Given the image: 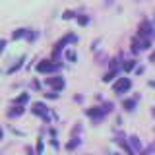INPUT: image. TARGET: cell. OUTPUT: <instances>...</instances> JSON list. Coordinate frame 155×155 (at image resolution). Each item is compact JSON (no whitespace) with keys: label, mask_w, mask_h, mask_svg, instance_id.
Here are the masks:
<instances>
[{"label":"cell","mask_w":155,"mask_h":155,"mask_svg":"<svg viewBox=\"0 0 155 155\" xmlns=\"http://www.w3.org/2000/svg\"><path fill=\"white\" fill-rule=\"evenodd\" d=\"M126 89H130V80L128 78H120V80L114 84V91L116 93H122V91H126Z\"/></svg>","instance_id":"obj_1"},{"label":"cell","mask_w":155,"mask_h":155,"mask_svg":"<svg viewBox=\"0 0 155 155\" xmlns=\"http://www.w3.org/2000/svg\"><path fill=\"white\" fill-rule=\"evenodd\" d=\"M37 70L39 72H51V70H56V66L54 64H48V62H41V64L37 66Z\"/></svg>","instance_id":"obj_2"},{"label":"cell","mask_w":155,"mask_h":155,"mask_svg":"<svg viewBox=\"0 0 155 155\" xmlns=\"http://www.w3.org/2000/svg\"><path fill=\"white\" fill-rule=\"evenodd\" d=\"M33 113L47 116V107H45V105H41V103H35V105H33Z\"/></svg>","instance_id":"obj_3"},{"label":"cell","mask_w":155,"mask_h":155,"mask_svg":"<svg viewBox=\"0 0 155 155\" xmlns=\"http://www.w3.org/2000/svg\"><path fill=\"white\" fill-rule=\"evenodd\" d=\"M48 84H51V85H54V87H58V89H60V87L64 85V81H62L60 78H58V80H48Z\"/></svg>","instance_id":"obj_4"},{"label":"cell","mask_w":155,"mask_h":155,"mask_svg":"<svg viewBox=\"0 0 155 155\" xmlns=\"http://www.w3.org/2000/svg\"><path fill=\"white\" fill-rule=\"evenodd\" d=\"M130 143H132V147L136 149V151H138V149L142 147V145H140V142H138V138H130Z\"/></svg>","instance_id":"obj_5"},{"label":"cell","mask_w":155,"mask_h":155,"mask_svg":"<svg viewBox=\"0 0 155 155\" xmlns=\"http://www.w3.org/2000/svg\"><path fill=\"white\" fill-rule=\"evenodd\" d=\"M134 105H136V103H134L132 99H130V101H126V103H124V107H126L128 110H132V107H134Z\"/></svg>","instance_id":"obj_6"},{"label":"cell","mask_w":155,"mask_h":155,"mask_svg":"<svg viewBox=\"0 0 155 155\" xmlns=\"http://www.w3.org/2000/svg\"><path fill=\"white\" fill-rule=\"evenodd\" d=\"M134 64H136V62H134V60H130V62H126V66H124V68H126V70H132Z\"/></svg>","instance_id":"obj_7"},{"label":"cell","mask_w":155,"mask_h":155,"mask_svg":"<svg viewBox=\"0 0 155 155\" xmlns=\"http://www.w3.org/2000/svg\"><path fill=\"white\" fill-rule=\"evenodd\" d=\"M87 21H89V19H87V18H80V23H81V25H85Z\"/></svg>","instance_id":"obj_8"},{"label":"cell","mask_w":155,"mask_h":155,"mask_svg":"<svg viewBox=\"0 0 155 155\" xmlns=\"http://www.w3.org/2000/svg\"><path fill=\"white\" fill-rule=\"evenodd\" d=\"M149 85H153V87H155V81H151V84H149Z\"/></svg>","instance_id":"obj_9"},{"label":"cell","mask_w":155,"mask_h":155,"mask_svg":"<svg viewBox=\"0 0 155 155\" xmlns=\"http://www.w3.org/2000/svg\"><path fill=\"white\" fill-rule=\"evenodd\" d=\"M0 138H2V130H0Z\"/></svg>","instance_id":"obj_10"}]
</instances>
